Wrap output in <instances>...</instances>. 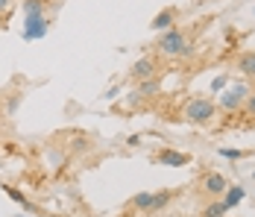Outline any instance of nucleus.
<instances>
[{
	"instance_id": "obj_1",
	"label": "nucleus",
	"mask_w": 255,
	"mask_h": 217,
	"mask_svg": "<svg viewBox=\"0 0 255 217\" xmlns=\"http://www.w3.org/2000/svg\"><path fill=\"white\" fill-rule=\"evenodd\" d=\"M155 53L158 56H167V59H176V56H188L191 53V38L182 32V29H164L161 38L155 41Z\"/></svg>"
},
{
	"instance_id": "obj_2",
	"label": "nucleus",
	"mask_w": 255,
	"mask_h": 217,
	"mask_svg": "<svg viewBox=\"0 0 255 217\" xmlns=\"http://www.w3.org/2000/svg\"><path fill=\"white\" fill-rule=\"evenodd\" d=\"M214 112H217V106H214V100H211V97H194V100L185 106L182 121L191 123V126H205V123H211Z\"/></svg>"
},
{
	"instance_id": "obj_3",
	"label": "nucleus",
	"mask_w": 255,
	"mask_h": 217,
	"mask_svg": "<svg viewBox=\"0 0 255 217\" xmlns=\"http://www.w3.org/2000/svg\"><path fill=\"white\" fill-rule=\"evenodd\" d=\"M247 97H250V88H247L244 82H238V85H232L229 91L220 94V106H223L226 112H235V109H241V106L247 103Z\"/></svg>"
},
{
	"instance_id": "obj_4",
	"label": "nucleus",
	"mask_w": 255,
	"mask_h": 217,
	"mask_svg": "<svg viewBox=\"0 0 255 217\" xmlns=\"http://www.w3.org/2000/svg\"><path fill=\"white\" fill-rule=\"evenodd\" d=\"M129 76H132L135 82H144V79L158 76V62H155V56H144V59H138V62L132 65Z\"/></svg>"
},
{
	"instance_id": "obj_5",
	"label": "nucleus",
	"mask_w": 255,
	"mask_h": 217,
	"mask_svg": "<svg viewBox=\"0 0 255 217\" xmlns=\"http://www.w3.org/2000/svg\"><path fill=\"white\" fill-rule=\"evenodd\" d=\"M155 162L158 165H167V168H182V165H191V156L188 153H179V150H158L155 153Z\"/></svg>"
},
{
	"instance_id": "obj_6",
	"label": "nucleus",
	"mask_w": 255,
	"mask_h": 217,
	"mask_svg": "<svg viewBox=\"0 0 255 217\" xmlns=\"http://www.w3.org/2000/svg\"><path fill=\"white\" fill-rule=\"evenodd\" d=\"M203 188L208 194H223L226 188H229V182H226V176H223V173L211 170V173H205V176H203Z\"/></svg>"
},
{
	"instance_id": "obj_7",
	"label": "nucleus",
	"mask_w": 255,
	"mask_h": 217,
	"mask_svg": "<svg viewBox=\"0 0 255 217\" xmlns=\"http://www.w3.org/2000/svg\"><path fill=\"white\" fill-rule=\"evenodd\" d=\"M173 24H176V9H164V12H158L153 21H150V26H153L155 32H161V29H170Z\"/></svg>"
},
{
	"instance_id": "obj_8",
	"label": "nucleus",
	"mask_w": 255,
	"mask_h": 217,
	"mask_svg": "<svg viewBox=\"0 0 255 217\" xmlns=\"http://www.w3.org/2000/svg\"><path fill=\"white\" fill-rule=\"evenodd\" d=\"M47 32V21H44V15H32V18H26V38H38V35H44Z\"/></svg>"
},
{
	"instance_id": "obj_9",
	"label": "nucleus",
	"mask_w": 255,
	"mask_h": 217,
	"mask_svg": "<svg viewBox=\"0 0 255 217\" xmlns=\"http://www.w3.org/2000/svg\"><path fill=\"white\" fill-rule=\"evenodd\" d=\"M158 88H161V79H158V76H153V79L138 82V91H135V94H138V97H153Z\"/></svg>"
},
{
	"instance_id": "obj_10",
	"label": "nucleus",
	"mask_w": 255,
	"mask_h": 217,
	"mask_svg": "<svg viewBox=\"0 0 255 217\" xmlns=\"http://www.w3.org/2000/svg\"><path fill=\"white\" fill-rule=\"evenodd\" d=\"M238 71L247 73V76H255V53H244L238 59Z\"/></svg>"
},
{
	"instance_id": "obj_11",
	"label": "nucleus",
	"mask_w": 255,
	"mask_h": 217,
	"mask_svg": "<svg viewBox=\"0 0 255 217\" xmlns=\"http://www.w3.org/2000/svg\"><path fill=\"white\" fill-rule=\"evenodd\" d=\"M44 6L47 0H24V15L32 18V15H44Z\"/></svg>"
},
{
	"instance_id": "obj_12",
	"label": "nucleus",
	"mask_w": 255,
	"mask_h": 217,
	"mask_svg": "<svg viewBox=\"0 0 255 217\" xmlns=\"http://www.w3.org/2000/svg\"><path fill=\"white\" fill-rule=\"evenodd\" d=\"M173 200V194L170 191H158V194H153V206H150V212H161L167 203Z\"/></svg>"
},
{
	"instance_id": "obj_13",
	"label": "nucleus",
	"mask_w": 255,
	"mask_h": 217,
	"mask_svg": "<svg viewBox=\"0 0 255 217\" xmlns=\"http://www.w3.org/2000/svg\"><path fill=\"white\" fill-rule=\"evenodd\" d=\"M241 200H244V188H238V185H235V188H226V200H223V203H226V206H238V203H241Z\"/></svg>"
},
{
	"instance_id": "obj_14",
	"label": "nucleus",
	"mask_w": 255,
	"mask_h": 217,
	"mask_svg": "<svg viewBox=\"0 0 255 217\" xmlns=\"http://www.w3.org/2000/svg\"><path fill=\"white\" fill-rule=\"evenodd\" d=\"M132 206H135V209H141V212H150V206H153V194H138V197H135V200H132Z\"/></svg>"
},
{
	"instance_id": "obj_15",
	"label": "nucleus",
	"mask_w": 255,
	"mask_h": 217,
	"mask_svg": "<svg viewBox=\"0 0 255 217\" xmlns=\"http://www.w3.org/2000/svg\"><path fill=\"white\" fill-rule=\"evenodd\" d=\"M226 212H229V206H226V203H211V206L203 212V217H223Z\"/></svg>"
},
{
	"instance_id": "obj_16",
	"label": "nucleus",
	"mask_w": 255,
	"mask_h": 217,
	"mask_svg": "<svg viewBox=\"0 0 255 217\" xmlns=\"http://www.w3.org/2000/svg\"><path fill=\"white\" fill-rule=\"evenodd\" d=\"M220 156H223V159H241L244 153H241V150H232V147H223V150H220Z\"/></svg>"
},
{
	"instance_id": "obj_17",
	"label": "nucleus",
	"mask_w": 255,
	"mask_h": 217,
	"mask_svg": "<svg viewBox=\"0 0 255 217\" xmlns=\"http://www.w3.org/2000/svg\"><path fill=\"white\" fill-rule=\"evenodd\" d=\"M244 109L250 112V115H255V94L250 91V97H247V103H244Z\"/></svg>"
},
{
	"instance_id": "obj_18",
	"label": "nucleus",
	"mask_w": 255,
	"mask_h": 217,
	"mask_svg": "<svg viewBox=\"0 0 255 217\" xmlns=\"http://www.w3.org/2000/svg\"><path fill=\"white\" fill-rule=\"evenodd\" d=\"M223 85H226V76H217V79H214V85H211V88H214V91H223Z\"/></svg>"
},
{
	"instance_id": "obj_19",
	"label": "nucleus",
	"mask_w": 255,
	"mask_h": 217,
	"mask_svg": "<svg viewBox=\"0 0 255 217\" xmlns=\"http://www.w3.org/2000/svg\"><path fill=\"white\" fill-rule=\"evenodd\" d=\"M9 6H12V0H0V15H3V12H6Z\"/></svg>"
},
{
	"instance_id": "obj_20",
	"label": "nucleus",
	"mask_w": 255,
	"mask_h": 217,
	"mask_svg": "<svg viewBox=\"0 0 255 217\" xmlns=\"http://www.w3.org/2000/svg\"><path fill=\"white\" fill-rule=\"evenodd\" d=\"M0 29H3V15H0Z\"/></svg>"
}]
</instances>
